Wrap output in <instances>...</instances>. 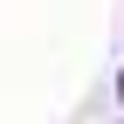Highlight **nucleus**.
Returning <instances> with one entry per match:
<instances>
[{
	"mask_svg": "<svg viewBox=\"0 0 124 124\" xmlns=\"http://www.w3.org/2000/svg\"><path fill=\"white\" fill-rule=\"evenodd\" d=\"M117 97H124V76H117Z\"/></svg>",
	"mask_w": 124,
	"mask_h": 124,
	"instance_id": "1",
	"label": "nucleus"
}]
</instances>
